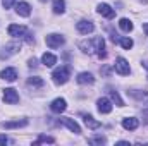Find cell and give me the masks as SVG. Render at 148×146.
Segmentation results:
<instances>
[{"label": "cell", "instance_id": "obj_1", "mask_svg": "<svg viewBox=\"0 0 148 146\" xmlns=\"http://www.w3.org/2000/svg\"><path fill=\"white\" fill-rule=\"evenodd\" d=\"M79 48L86 53H97L100 59H105L107 57V52H105V41L102 36L91 38V40H84L79 43Z\"/></svg>", "mask_w": 148, "mask_h": 146}, {"label": "cell", "instance_id": "obj_2", "mask_svg": "<svg viewBox=\"0 0 148 146\" xmlns=\"http://www.w3.org/2000/svg\"><path fill=\"white\" fill-rule=\"evenodd\" d=\"M52 77H53V81L57 84H66L69 81V77H71V67L69 65H60L59 69L53 71Z\"/></svg>", "mask_w": 148, "mask_h": 146}, {"label": "cell", "instance_id": "obj_3", "mask_svg": "<svg viewBox=\"0 0 148 146\" xmlns=\"http://www.w3.org/2000/svg\"><path fill=\"white\" fill-rule=\"evenodd\" d=\"M115 72L121 74V76H127L131 72V67H129V62L122 57H117L115 59Z\"/></svg>", "mask_w": 148, "mask_h": 146}, {"label": "cell", "instance_id": "obj_4", "mask_svg": "<svg viewBox=\"0 0 148 146\" xmlns=\"http://www.w3.org/2000/svg\"><path fill=\"white\" fill-rule=\"evenodd\" d=\"M45 43H47V46H50V48H59L60 45H64V36L62 35H48V36L45 38Z\"/></svg>", "mask_w": 148, "mask_h": 146}, {"label": "cell", "instance_id": "obj_5", "mask_svg": "<svg viewBox=\"0 0 148 146\" xmlns=\"http://www.w3.org/2000/svg\"><path fill=\"white\" fill-rule=\"evenodd\" d=\"M3 102L9 103V105L17 103V102H19V95L16 93V89H12V88H5V89H3Z\"/></svg>", "mask_w": 148, "mask_h": 146}, {"label": "cell", "instance_id": "obj_6", "mask_svg": "<svg viewBox=\"0 0 148 146\" xmlns=\"http://www.w3.org/2000/svg\"><path fill=\"white\" fill-rule=\"evenodd\" d=\"M7 33L14 38H23L26 35V28L21 26V24H10V26L7 28Z\"/></svg>", "mask_w": 148, "mask_h": 146}, {"label": "cell", "instance_id": "obj_7", "mask_svg": "<svg viewBox=\"0 0 148 146\" xmlns=\"http://www.w3.org/2000/svg\"><path fill=\"white\" fill-rule=\"evenodd\" d=\"M76 29H77L81 35H88V33H93L95 24H93L91 21H79V23L76 24Z\"/></svg>", "mask_w": 148, "mask_h": 146}, {"label": "cell", "instance_id": "obj_8", "mask_svg": "<svg viewBox=\"0 0 148 146\" xmlns=\"http://www.w3.org/2000/svg\"><path fill=\"white\" fill-rule=\"evenodd\" d=\"M26 126H28V120L26 119L10 120V122H0V127L2 129H17V127H26Z\"/></svg>", "mask_w": 148, "mask_h": 146}, {"label": "cell", "instance_id": "obj_9", "mask_svg": "<svg viewBox=\"0 0 148 146\" xmlns=\"http://www.w3.org/2000/svg\"><path fill=\"white\" fill-rule=\"evenodd\" d=\"M16 12H17L21 17H29V14H31V5H29L28 2H19V3H16Z\"/></svg>", "mask_w": 148, "mask_h": 146}, {"label": "cell", "instance_id": "obj_10", "mask_svg": "<svg viewBox=\"0 0 148 146\" xmlns=\"http://www.w3.org/2000/svg\"><path fill=\"white\" fill-rule=\"evenodd\" d=\"M60 122H62V124L71 131V132H74V134H79V132H81V127L77 126V122L73 120V119H69V117H62V119H60Z\"/></svg>", "mask_w": 148, "mask_h": 146}, {"label": "cell", "instance_id": "obj_11", "mask_svg": "<svg viewBox=\"0 0 148 146\" xmlns=\"http://www.w3.org/2000/svg\"><path fill=\"white\" fill-rule=\"evenodd\" d=\"M50 108H52V112H55V113H62L64 110L67 108V103H66L64 98H55V100L52 102Z\"/></svg>", "mask_w": 148, "mask_h": 146}, {"label": "cell", "instance_id": "obj_12", "mask_svg": "<svg viewBox=\"0 0 148 146\" xmlns=\"http://www.w3.org/2000/svg\"><path fill=\"white\" fill-rule=\"evenodd\" d=\"M97 10H98L100 16H103V17H107V19H112V17L115 16V10L112 9L110 5H107V3H100Z\"/></svg>", "mask_w": 148, "mask_h": 146}, {"label": "cell", "instance_id": "obj_13", "mask_svg": "<svg viewBox=\"0 0 148 146\" xmlns=\"http://www.w3.org/2000/svg\"><path fill=\"white\" fill-rule=\"evenodd\" d=\"M97 105H98V112L100 113H110L112 112V103H110V100H107V98H100L97 102Z\"/></svg>", "mask_w": 148, "mask_h": 146}, {"label": "cell", "instance_id": "obj_14", "mask_svg": "<svg viewBox=\"0 0 148 146\" xmlns=\"http://www.w3.org/2000/svg\"><path fill=\"white\" fill-rule=\"evenodd\" d=\"M138 126H140V120L134 119V117H127V119L122 120V127L127 129V131H134V129H138Z\"/></svg>", "mask_w": 148, "mask_h": 146}, {"label": "cell", "instance_id": "obj_15", "mask_svg": "<svg viewBox=\"0 0 148 146\" xmlns=\"http://www.w3.org/2000/svg\"><path fill=\"white\" fill-rule=\"evenodd\" d=\"M0 76H2V79H5V81H16L17 79V71L16 69H12V67H7V69H3L2 72H0Z\"/></svg>", "mask_w": 148, "mask_h": 146}, {"label": "cell", "instance_id": "obj_16", "mask_svg": "<svg viewBox=\"0 0 148 146\" xmlns=\"http://www.w3.org/2000/svg\"><path fill=\"white\" fill-rule=\"evenodd\" d=\"M77 83L79 84H93L95 77H93V74H90V72H81L77 76Z\"/></svg>", "mask_w": 148, "mask_h": 146}, {"label": "cell", "instance_id": "obj_17", "mask_svg": "<svg viewBox=\"0 0 148 146\" xmlns=\"http://www.w3.org/2000/svg\"><path fill=\"white\" fill-rule=\"evenodd\" d=\"M41 62H43V65H47V67H53V65L57 64V57H55L53 53H43Z\"/></svg>", "mask_w": 148, "mask_h": 146}, {"label": "cell", "instance_id": "obj_18", "mask_svg": "<svg viewBox=\"0 0 148 146\" xmlns=\"http://www.w3.org/2000/svg\"><path fill=\"white\" fill-rule=\"evenodd\" d=\"M83 117H84V124H86V127H88V129H98V127L102 126L98 120H95V119H93L91 115H88V113H86V115H83Z\"/></svg>", "mask_w": 148, "mask_h": 146}, {"label": "cell", "instance_id": "obj_19", "mask_svg": "<svg viewBox=\"0 0 148 146\" xmlns=\"http://www.w3.org/2000/svg\"><path fill=\"white\" fill-rule=\"evenodd\" d=\"M119 28H121L124 33H129V31H133V23H131L129 19H126V17H124V19H121V21H119Z\"/></svg>", "mask_w": 148, "mask_h": 146}, {"label": "cell", "instance_id": "obj_20", "mask_svg": "<svg viewBox=\"0 0 148 146\" xmlns=\"http://www.w3.org/2000/svg\"><path fill=\"white\" fill-rule=\"evenodd\" d=\"M3 55H12V53H17L19 52V45L17 43H10V45H5L3 46Z\"/></svg>", "mask_w": 148, "mask_h": 146}, {"label": "cell", "instance_id": "obj_21", "mask_svg": "<svg viewBox=\"0 0 148 146\" xmlns=\"http://www.w3.org/2000/svg\"><path fill=\"white\" fill-rule=\"evenodd\" d=\"M64 10H66V2L64 0H53V12L62 14Z\"/></svg>", "mask_w": 148, "mask_h": 146}, {"label": "cell", "instance_id": "obj_22", "mask_svg": "<svg viewBox=\"0 0 148 146\" xmlns=\"http://www.w3.org/2000/svg\"><path fill=\"white\" fill-rule=\"evenodd\" d=\"M45 81L41 77H29L28 79V86H33V88H43Z\"/></svg>", "mask_w": 148, "mask_h": 146}, {"label": "cell", "instance_id": "obj_23", "mask_svg": "<svg viewBox=\"0 0 148 146\" xmlns=\"http://www.w3.org/2000/svg\"><path fill=\"white\" fill-rule=\"evenodd\" d=\"M119 43H121V46H122L124 50H131V48H133V40H131V38H121Z\"/></svg>", "mask_w": 148, "mask_h": 146}, {"label": "cell", "instance_id": "obj_24", "mask_svg": "<svg viewBox=\"0 0 148 146\" xmlns=\"http://www.w3.org/2000/svg\"><path fill=\"white\" fill-rule=\"evenodd\" d=\"M88 143L90 145H103V143H107V139H105V136H93L88 139Z\"/></svg>", "mask_w": 148, "mask_h": 146}, {"label": "cell", "instance_id": "obj_25", "mask_svg": "<svg viewBox=\"0 0 148 146\" xmlns=\"http://www.w3.org/2000/svg\"><path fill=\"white\" fill-rule=\"evenodd\" d=\"M110 98H112V102H115V105H119V107H122V105H124V102L121 100V96H119V93H117V91H110Z\"/></svg>", "mask_w": 148, "mask_h": 146}, {"label": "cell", "instance_id": "obj_26", "mask_svg": "<svg viewBox=\"0 0 148 146\" xmlns=\"http://www.w3.org/2000/svg\"><path fill=\"white\" fill-rule=\"evenodd\" d=\"M40 143H55V139L50 138V136H43V134H41L36 141H35V145H40Z\"/></svg>", "mask_w": 148, "mask_h": 146}, {"label": "cell", "instance_id": "obj_27", "mask_svg": "<svg viewBox=\"0 0 148 146\" xmlns=\"http://www.w3.org/2000/svg\"><path fill=\"white\" fill-rule=\"evenodd\" d=\"M14 2H16V0H2V5H3L5 9H10V7L14 5Z\"/></svg>", "mask_w": 148, "mask_h": 146}, {"label": "cell", "instance_id": "obj_28", "mask_svg": "<svg viewBox=\"0 0 148 146\" xmlns=\"http://www.w3.org/2000/svg\"><path fill=\"white\" fill-rule=\"evenodd\" d=\"M7 143H12L7 136H3V134H0V145H7Z\"/></svg>", "mask_w": 148, "mask_h": 146}, {"label": "cell", "instance_id": "obj_29", "mask_svg": "<svg viewBox=\"0 0 148 146\" xmlns=\"http://www.w3.org/2000/svg\"><path fill=\"white\" fill-rule=\"evenodd\" d=\"M143 122L148 124V110H143Z\"/></svg>", "mask_w": 148, "mask_h": 146}, {"label": "cell", "instance_id": "obj_30", "mask_svg": "<svg viewBox=\"0 0 148 146\" xmlns=\"http://www.w3.org/2000/svg\"><path fill=\"white\" fill-rule=\"evenodd\" d=\"M29 65L35 67V65H36V59H31V60H29Z\"/></svg>", "mask_w": 148, "mask_h": 146}, {"label": "cell", "instance_id": "obj_31", "mask_svg": "<svg viewBox=\"0 0 148 146\" xmlns=\"http://www.w3.org/2000/svg\"><path fill=\"white\" fill-rule=\"evenodd\" d=\"M143 31H145V35L148 36V23L147 24H143Z\"/></svg>", "mask_w": 148, "mask_h": 146}, {"label": "cell", "instance_id": "obj_32", "mask_svg": "<svg viewBox=\"0 0 148 146\" xmlns=\"http://www.w3.org/2000/svg\"><path fill=\"white\" fill-rule=\"evenodd\" d=\"M141 100H143L145 103H148V93H145V95H143V98H141Z\"/></svg>", "mask_w": 148, "mask_h": 146}, {"label": "cell", "instance_id": "obj_33", "mask_svg": "<svg viewBox=\"0 0 148 146\" xmlns=\"http://www.w3.org/2000/svg\"><path fill=\"white\" fill-rule=\"evenodd\" d=\"M40 2H47V0H40Z\"/></svg>", "mask_w": 148, "mask_h": 146}]
</instances>
